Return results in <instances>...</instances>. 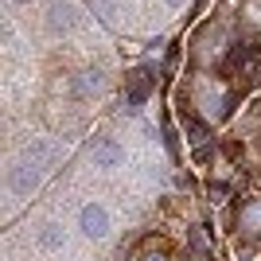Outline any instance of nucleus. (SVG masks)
I'll return each instance as SVG.
<instances>
[{
  "mask_svg": "<svg viewBox=\"0 0 261 261\" xmlns=\"http://www.w3.org/2000/svg\"><path fill=\"white\" fill-rule=\"evenodd\" d=\"M39 246H43V250H59V246H63V230L55 226V222H47L43 234H39Z\"/></svg>",
  "mask_w": 261,
  "mask_h": 261,
  "instance_id": "1a4fd4ad",
  "label": "nucleus"
},
{
  "mask_svg": "<svg viewBox=\"0 0 261 261\" xmlns=\"http://www.w3.org/2000/svg\"><path fill=\"white\" fill-rule=\"evenodd\" d=\"M90 160H94V168H117L121 160H125V152H121L117 141H94V148H90Z\"/></svg>",
  "mask_w": 261,
  "mask_h": 261,
  "instance_id": "f03ea898",
  "label": "nucleus"
},
{
  "mask_svg": "<svg viewBox=\"0 0 261 261\" xmlns=\"http://www.w3.org/2000/svg\"><path fill=\"white\" fill-rule=\"evenodd\" d=\"M20 4H28V0H20Z\"/></svg>",
  "mask_w": 261,
  "mask_h": 261,
  "instance_id": "4468645a",
  "label": "nucleus"
},
{
  "mask_svg": "<svg viewBox=\"0 0 261 261\" xmlns=\"http://www.w3.org/2000/svg\"><path fill=\"white\" fill-rule=\"evenodd\" d=\"M47 20H51L55 32H66V28L74 23V8H70V4H63V0H55V4H51V16H47Z\"/></svg>",
  "mask_w": 261,
  "mask_h": 261,
  "instance_id": "39448f33",
  "label": "nucleus"
},
{
  "mask_svg": "<svg viewBox=\"0 0 261 261\" xmlns=\"http://www.w3.org/2000/svg\"><path fill=\"white\" fill-rule=\"evenodd\" d=\"M164 4H172V8H179V4H184V0H164Z\"/></svg>",
  "mask_w": 261,
  "mask_h": 261,
  "instance_id": "ddd939ff",
  "label": "nucleus"
},
{
  "mask_svg": "<svg viewBox=\"0 0 261 261\" xmlns=\"http://www.w3.org/2000/svg\"><path fill=\"white\" fill-rule=\"evenodd\" d=\"M246 63H250V47H234L230 59L222 63V70H226V74H246V70H250Z\"/></svg>",
  "mask_w": 261,
  "mask_h": 261,
  "instance_id": "423d86ee",
  "label": "nucleus"
},
{
  "mask_svg": "<svg viewBox=\"0 0 261 261\" xmlns=\"http://www.w3.org/2000/svg\"><path fill=\"white\" fill-rule=\"evenodd\" d=\"M125 90H133V94L148 98V90H152V78H148V70H129V78H125Z\"/></svg>",
  "mask_w": 261,
  "mask_h": 261,
  "instance_id": "0eeeda50",
  "label": "nucleus"
},
{
  "mask_svg": "<svg viewBox=\"0 0 261 261\" xmlns=\"http://www.w3.org/2000/svg\"><path fill=\"white\" fill-rule=\"evenodd\" d=\"M207 195H211V203H230V191H226L222 184H211V191H207Z\"/></svg>",
  "mask_w": 261,
  "mask_h": 261,
  "instance_id": "9b49d317",
  "label": "nucleus"
},
{
  "mask_svg": "<svg viewBox=\"0 0 261 261\" xmlns=\"http://www.w3.org/2000/svg\"><path fill=\"white\" fill-rule=\"evenodd\" d=\"M78 226H82V234L86 238H106L109 234V215L101 203H86V207L78 211Z\"/></svg>",
  "mask_w": 261,
  "mask_h": 261,
  "instance_id": "f257e3e1",
  "label": "nucleus"
},
{
  "mask_svg": "<svg viewBox=\"0 0 261 261\" xmlns=\"http://www.w3.org/2000/svg\"><path fill=\"white\" fill-rule=\"evenodd\" d=\"M78 94H94V90L101 86V70H78Z\"/></svg>",
  "mask_w": 261,
  "mask_h": 261,
  "instance_id": "6e6552de",
  "label": "nucleus"
},
{
  "mask_svg": "<svg viewBox=\"0 0 261 261\" xmlns=\"http://www.w3.org/2000/svg\"><path fill=\"white\" fill-rule=\"evenodd\" d=\"M184 129H187V141L195 144V148H207V137H211V129H207V125H203L199 117L184 113Z\"/></svg>",
  "mask_w": 261,
  "mask_h": 261,
  "instance_id": "20e7f679",
  "label": "nucleus"
},
{
  "mask_svg": "<svg viewBox=\"0 0 261 261\" xmlns=\"http://www.w3.org/2000/svg\"><path fill=\"white\" fill-rule=\"evenodd\" d=\"M35 184H39V172H35V164H32V168H28V164H16V168H12L8 187L16 191V195H32Z\"/></svg>",
  "mask_w": 261,
  "mask_h": 261,
  "instance_id": "7ed1b4c3",
  "label": "nucleus"
},
{
  "mask_svg": "<svg viewBox=\"0 0 261 261\" xmlns=\"http://www.w3.org/2000/svg\"><path fill=\"white\" fill-rule=\"evenodd\" d=\"M121 106L129 109V113H137V109L144 106V98H141V94H133V90H125V98H121Z\"/></svg>",
  "mask_w": 261,
  "mask_h": 261,
  "instance_id": "9d476101",
  "label": "nucleus"
},
{
  "mask_svg": "<svg viewBox=\"0 0 261 261\" xmlns=\"http://www.w3.org/2000/svg\"><path fill=\"white\" fill-rule=\"evenodd\" d=\"M141 261H172V257H168V253H160V250H152V253H144Z\"/></svg>",
  "mask_w": 261,
  "mask_h": 261,
  "instance_id": "f8f14e48",
  "label": "nucleus"
}]
</instances>
